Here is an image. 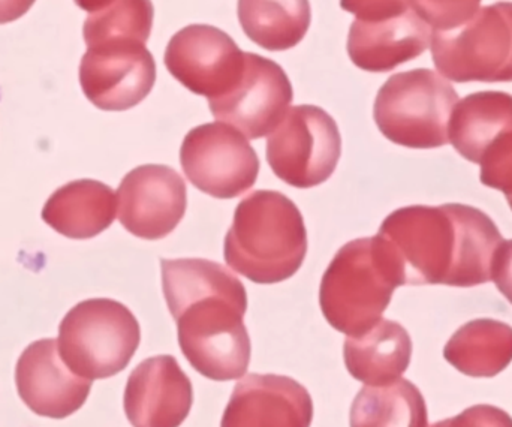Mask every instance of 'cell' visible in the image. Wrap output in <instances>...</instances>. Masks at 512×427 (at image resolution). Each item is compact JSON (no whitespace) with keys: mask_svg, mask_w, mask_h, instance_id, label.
<instances>
[{"mask_svg":"<svg viewBox=\"0 0 512 427\" xmlns=\"http://www.w3.org/2000/svg\"><path fill=\"white\" fill-rule=\"evenodd\" d=\"M162 288L177 323L180 350L213 381L245 377L252 345L245 285L221 264L200 258L162 260Z\"/></svg>","mask_w":512,"mask_h":427,"instance_id":"6da1fadb","label":"cell"},{"mask_svg":"<svg viewBox=\"0 0 512 427\" xmlns=\"http://www.w3.org/2000/svg\"><path fill=\"white\" fill-rule=\"evenodd\" d=\"M378 236L396 260L403 285L469 288L492 279L501 231L477 207L409 206L385 218Z\"/></svg>","mask_w":512,"mask_h":427,"instance_id":"7a4b0ae2","label":"cell"},{"mask_svg":"<svg viewBox=\"0 0 512 427\" xmlns=\"http://www.w3.org/2000/svg\"><path fill=\"white\" fill-rule=\"evenodd\" d=\"M307 254V231L298 207L277 191H256L242 200L225 237L228 267L255 284L292 278Z\"/></svg>","mask_w":512,"mask_h":427,"instance_id":"3957f363","label":"cell"},{"mask_svg":"<svg viewBox=\"0 0 512 427\" xmlns=\"http://www.w3.org/2000/svg\"><path fill=\"white\" fill-rule=\"evenodd\" d=\"M403 279L379 236L352 240L339 249L322 276L319 305L333 329L363 335L382 320Z\"/></svg>","mask_w":512,"mask_h":427,"instance_id":"277c9868","label":"cell"},{"mask_svg":"<svg viewBox=\"0 0 512 427\" xmlns=\"http://www.w3.org/2000/svg\"><path fill=\"white\" fill-rule=\"evenodd\" d=\"M450 81L432 69L399 72L376 96L373 117L385 138L409 149L447 146L451 114L459 102Z\"/></svg>","mask_w":512,"mask_h":427,"instance_id":"5b68a950","label":"cell"},{"mask_svg":"<svg viewBox=\"0 0 512 427\" xmlns=\"http://www.w3.org/2000/svg\"><path fill=\"white\" fill-rule=\"evenodd\" d=\"M135 315L122 303L90 299L78 303L59 327L60 357L78 377L105 380L120 374L140 347Z\"/></svg>","mask_w":512,"mask_h":427,"instance_id":"8992f818","label":"cell"},{"mask_svg":"<svg viewBox=\"0 0 512 427\" xmlns=\"http://www.w3.org/2000/svg\"><path fill=\"white\" fill-rule=\"evenodd\" d=\"M430 48L445 80L512 81V3L480 8L463 26L432 32Z\"/></svg>","mask_w":512,"mask_h":427,"instance_id":"52a82bcc","label":"cell"},{"mask_svg":"<svg viewBox=\"0 0 512 427\" xmlns=\"http://www.w3.org/2000/svg\"><path fill=\"white\" fill-rule=\"evenodd\" d=\"M355 15L348 36L352 63L369 72H388L417 59L430 47L432 27L417 2H342Z\"/></svg>","mask_w":512,"mask_h":427,"instance_id":"ba28073f","label":"cell"},{"mask_svg":"<svg viewBox=\"0 0 512 427\" xmlns=\"http://www.w3.org/2000/svg\"><path fill=\"white\" fill-rule=\"evenodd\" d=\"M342 155L336 120L315 105L289 108L268 135L267 161L273 173L294 188H315L327 182Z\"/></svg>","mask_w":512,"mask_h":427,"instance_id":"9c48e42d","label":"cell"},{"mask_svg":"<svg viewBox=\"0 0 512 427\" xmlns=\"http://www.w3.org/2000/svg\"><path fill=\"white\" fill-rule=\"evenodd\" d=\"M180 162L195 188L219 200H231L249 191L261 168L248 138L221 122L189 131L180 149Z\"/></svg>","mask_w":512,"mask_h":427,"instance_id":"30bf717a","label":"cell"},{"mask_svg":"<svg viewBox=\"0 0 512 427\" xmlns=\"http://www.w3.org/2000/svg\"><path fill=\"white\" fill-rule=\"evenodd\" d=\"M156 63L143 42L111 39L89 45L80 63L86 98L104 111H126L152 92Z\"/></svg>","mask_w":512,"mask_h":427,"instance_id":"8fae6325","label":"cell"},{"mask_svg":"<svg viewBox=\"0 0 512 427\" xmlns=\"http://www.w3.org/2000/svg\"><path fill=\"white\" fill-rule=\"evenodd\" d=\"M164 62L186 89L213 101L239 83L245 72L246 53L224 30L191 24L170 39Z\"/></svg>","mask_w":512,"mask_h":427,"instance_id":"7c38bea8","label":"cell"},{"mask_svg":"<svg viewBox=\"0 0 512 427\" xmlns=\"http://www.w3.org/2000/svg\"><path fill=\"white\" fill-rule=\"evenodd\" d=\"M294 99L291 81L280 65L255 53H246L239 83L221 98L209 101L218 122L233 126L248 140L268 137L282 122Z\"/></svg>","mask_w":512,"mask_h":427,"instance_id":"4fadbf2b","label":"cell"},{"mask_svg":"<svg viewBox=\"0 0 512 427\" xmlns=\"http://www.w3.org/2000/svg\"><path fill=\"white\" fill-rule=\"evenodd\" d=\"M188 206V189L167 165L147 164L126 174L117 191L120 224L140 239L159 240L176 230Z\"/></svg>","mask_w":512,"mask_h":427,"instance_id":"5bb4252c","label":"cell"},{"mask_svg":"<svg viewBox=\"0 0 512 427\" xmlns=\"http://www.w3.org/2000/svg\"><path fill=\"white\" fill-rule=\"evenodd\" d=\"M15 384L27 408L48 419L77 413L92 389V381L78 377L63 363L56 339H41L23 351L15 368Z\"/></svg>","mask_w":512,"mask_h":427,"instance_id":"9a60e30c","label":"cell"},{"mask_svg":"<svg viewBox=\"0 0 512 427\" xmlns=\"http://www.w3.org/2000/svg\"><path fill=\"white\" fill-rule=\"evenodd\" d=\"M123 404L134 427H180L191 413L194 389L173 356H156L129 375Z\"/></svg>","mask_w":512,"mask_h":427,"instance_id":"2e32d148","label":"cell"},{"mask_svg":"<svg viewBox=\"0 0 512 427\" xmlns=\"http://www.w3.org/2000/svg\"><path fill=\"white\" fill-rule=\"evenodd\" d=\"M312 396L283 375H245L225 408L221 427H310Z\"/></svg>","mask_w":512,"mask_h":427,"instance_id":"e0dca14e","label":"cell"},{"mask_svg":"<svg viewBox=\"0 0 512 427\" xmlns=\"http://www.w3.org/2000/svg\"><path fill=\"white\" fill-rule=\"evenodd\" d=\"M412 341L405 327L382 318L363 335L348 336L343 359L349 374L369 387L400 380L411 365Z\"/></svg>","mask_w":512,"mask_h":427,"instance_id":"ac0fdd59","label":"cell"},{"mask_svg":"<svg viewBox=\"0 0 512 427\" xmlns=\"http://www.w3.org/2000/svg\"><path fill=\"white\" fill-rule=\"evenodd\" d=\"M117 215V195L98 180H75L57 189L42 209V219L69 239H92Z\"/></svg>","mask_w":512,"mask_h":427,"instance_id":"d6986e66","label":"cell"},{"mask_svg":"<svg viewBox=\"0 0 512 427\" xmlns=\"http://www.w3.org/2000/svg\"><path fill=\"white\" fill-rule=\"evenodd\" d=\"M512 132V95L486 90L457 102L448 126V141L474 164L502 135Z\"/></svg>","mask_w":512,"mask_h":427,"instance_id":"ffe728a7","label":"cell"},{"mask_svg":"<svg viewBox=\"0 0 512 427\" xmlns=\"http://www.w3.org/2000/svg\"><path fill=\"white\" fill-rule=\"evenodd\" d=\"M444 357L468 377H496L512 362V327L489 318L471 321L451 336Z\"/></svg>","mask_w":512,"mask_h":427,"instance_id":"44dd1931","label":"cell"},{"mask_svg":"<svg viewBox=\"0 0 512 427\" xmlns=\"http://www.w3.org/2000/svg\"><path fill=\"white\" fill-rule=\"evenodd\" d=\"M351 427H429L426 401L403 378L384 387H363L351 407Z\"/></svg>","mask_w":512,"mask_h":427,"instance_id":"7402d4cb","label":"cell"},{"mask_svg":"<svg viewBox=\"0 0 512 427\" xmlns=\"http://www.w3.org/2000/svg\"><path fill=\"white\" fill-rule=\"evenodd\" d=\"M309 2H239V20L249 39L268 51H285L303 41L310 26Z\"/></svg>","mask_w":512,"mask_h":427,"instance_id":"603a6c76","label":"cell"},{"mask_svg":"<svg viewBox=\"0 0 512 427\" xmlns=\"http://www.w3.org/2000/svg\"><path fill=\"white\" fill-rule=\"evenodd\" d=\"M89 12L83 27L87 47L111 39H135L146 44L153 27L152 2H80Z\"/></svg>","mask_w":512,"mask_h":427,"instance_id":"cb8c5ba5","label":"cell"},{"mask_svg":"<svg viewBox=\"0 0 512 427\" xmlns=\"http://www.w3.org/2000/svg\"><path fill=\"white\" fill-rule=\"evenodd\" d=\"M481 183L512 197V132L502 135L481 159Z\"/></svg>","mask_w":512,"mask_h":427,"instance_id":"d4e9b609","label":"cell"},{"mask_svg":"<svg viewBox=\"0 0 512 427\" xmlns=\"http://www.w3.org/2000/svg\"><path fill=\"white\" fill-rule=\"evenodd\" d=\"M432 32L457 29L468 23L478 11L480 2H417Z\"/></svg>","mask_w":512,"mask_h":427,"instance_id":"484cf974","label":"cell"},{"mask_svg":"<svg viewBox=\"0 0 512 427\" xmlns=\"http://www.w3.org/2000/svg\"><path fill=\"white\" fill-rule=\"evenodd\" d=\"M430 427H512V417L493 405H475L453 419L442 420Z\"/></svg>","mask_w":512,"mask_h":427,"instance_id":"4316f807","label":"cell"},{"mask_svg":"<svg viewBox=\"0 0 512 427\" xmlns=\"http://www.w3.org/2000/svg\"><path fill=\"white\" fill-rule=\"evenodd\" d=\"M492 279L512 305V240H504L493 260Z\"/></svg>","mask_w":512,"mask_h":427,"instance_id":"83f0119b","label":"cell"},{"mask_svg":"<svg viewBox=\"0 0 512 427\" xmlns=\"http://www.w3.org/2000/svg\"><path fill=\"white\" fill-rule=\"evenodd\" d=\"M507 200H508V203H510V207H511V209H512V197L507 198Z\"/></svg>","mask_w":512,"mask_h":427,"instance_id":"f1b7e54d","label":"cell"}]
</instances>
